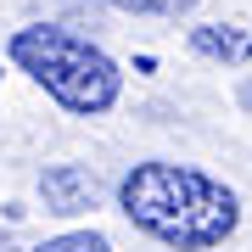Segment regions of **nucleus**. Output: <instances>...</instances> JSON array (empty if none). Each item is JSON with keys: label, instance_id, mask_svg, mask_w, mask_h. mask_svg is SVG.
<instances>
[{"label": "nucleus", "instance_id": "4", "mask_svg": "<svg viewBox=\"0 0 252 252\" xmlns=\"http://www.w3.org/2000/svg\"><path fill=\"white\" fill-rule=\"evenodd\" d=\"M190 51L207 56V62H252V34L247 28H224V23H207V28H190Z\"/></svg>", "mask_w": 252, "mask_h": 252}, {"label": "nucleus", "instance_id": "2", "mask_svg": "<svg viewBox=\"0 0 252 252\" xmlns=\"http://www.w3.org/2000/svg\"><path fill=\"white\" fill-rule=\"evenodd\" d=\"M6 56L73 118H107L118 107V95H124V67L73 28L28 23L6 39Z\"/></svg>", "mask_w": 252, "mask_h": 252}, {"label": "nucleus", "instance_id": "3", "mask_svg": "<svg viewBox=\"0 0 252 252\" xmlns=\"http://www.w3.org/2000/svg\"><path fill=\"white\" fill-rule=\"evenodd\" d=\"M39 196H45L51 213L73 219V213H90V207H95L101 185H95V174H90V168H79V162H56V168L39 174Z\"/></svg>", "mask_w": 252, "mask_h": 252}, {"label": "nucleus", "instance_id": "6", "mask_svg": "<svg viewBox=\"0 0 252 252\" xmlns=\"http://www.w3.org/2000/svg\"><path fill=\"white\" fill-rule=\"evenodd\" d=\"M34 252H112V241L101 230H62V235H51V241L34 247Z\"/></svg>", "mask_w": 252, "mask_h": 252}, {"label": "nucleus", "instance_id": "5", "mask_svg": "<svg viewBox=\"0 0 252 252\" xmlns=\"http://www.w3.org/2000/svg\"><path fill=\"white\" fill-rule=\"evenodd\" d=\"M112 11H135V17H190L202 0H101Z\"/></svg>", "mask_w": 252, "mask_h": 252}, {"label": "nucleus", "instance_id": "7", "mask_svg": "<svg viewBox=\"0 0 252 252\" xmlns=\"http://www.w3.org/2000/svg\"><path fill=\"white\" fill-rule=\"evenodd\" d=\"M241 107H252V84H241Z\"/></svg>", "mask_w": 252, "mask_h": 252}, {"label": "nucleus", "instance_id": "8", "mask_svg": "<svg viewBox=\"0 0 252 252\" xmlns=\"http://www.w3.org/2000/svg\"><path fill=\"white\" fill-rule=\"evenodd\" d=\"M0 252H17V247H11V241H6V235H0Z\"/></svg>", "mask_w": 252, "mask_h": 252}, {"label": "nucleus", "instance_id": "1", "mask_svg": "<svg viewBox=\"0 0 252 252\" xmlns=\"http://www.w3.org/2000/svg\"><path fill=\"white\" fill-rule=\"evenodd\" d=\"M118 207L140 235L162 241L168 252H213L241 224V196L207 168L190 162H135L118 180Z\"/></svg>", "mask_w": 252, "mask_h": 252}]
</instances>
